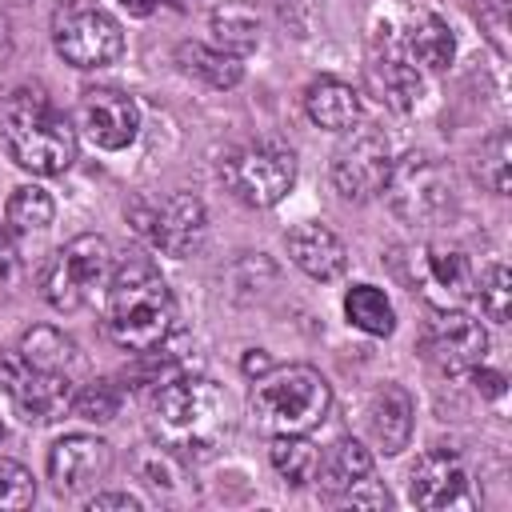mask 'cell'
Segmentation results:
<instances>
[{
    "label": "cell",
    "mask_w": 512,
    "mask_h": 512,
    "mask_svg": "<svg viewBox=\"0 0 512 512\" xmlns=\"http://www.w3.org/2000/svg\"><path fill=\"white\" fill-rule=\"evenodd\" d=\"M412 416H416V404H412L408 388L384 384L368 404V432H372L376 448L388 456L404 452L412 440Z\"/></svg>",
    "instance_id": "19"
},
{
    "label": "cell",
    "mask_w": 512,
    "mask_h": 512,
    "mask_svg": "<svg viewBox=\"0 0 512 512\" xmlns=\"http://www.w3.org/2000/svg\"><path fill=\"white\" fill-rule=\"evenodd\" d=\"M52 44L72 68H104L124 52V32L92 0H64L52 12Z\"/></svg>",
    "instance_id": "7"
},
{
    "label": "cell",
    "mask_w": 512,
    "mask_h": 512,
    "mask_svg": "<svg viewBox=\"0 0 512 512\" xmlns=\"http://www.w3.org/2000/svg\"><path fill=\"white\" fill-rule=\"evenodd\" d=\"M304 112L316 128L328 132H348L352 124H360V92L336 76H320L304 88Z\"/></svg>",
    "instance_id": "21"
},
{
    "label": "cell",
    "mask_w": 512,
    "mask_h": 512,
    "mask_svg": "<svg viewBox=\"0 0 512 512\" xmlns=\"http://www.w3.org/2000/svg\"><path fill=\"white\" fill-rule=\"evenodd\" d=\"M172 320H176L172 292H168L160 268L148 256L128 252L120 264H112L104 328H108V336L120 348H128V352H156L168 340Z\"/></svg>",
    "instance_id": "1"
},
{
    "label": "cell",
    "mask_w": 512,
    "mask_h": 512,
    "mask_svg": "<svg viewBox=\"0 0 512 512\" xmlns=\"http://www.w3.org/2000/svg\"><path fill=\"white\" fill-rule=\"evenodd\" d=\"M4 216H8V228L12 232H44L52 224V216H56V204H52V196L44 188L24 184V188H16L8 196Z\"/></svg>",
    "instance_id": "27"
},
{
    "label": "cell",
    "mask_w": 512,
    "mask_h": 512,
    "mask_svg": "<svg viewBox=\"0 0 512 512\" xmlns=\"http://www.w3.org/2000/svg\"><path fill=\"white\" fill-rule=\"evenodd\" d=\"M364 476H372V452L360 444V440H352V436H344V440H336L324 456H320V464H316V484H320V492H328L332 500L340 496V492H348L356 480H364Z\"/></svg>",
    "instance_id": "23"
},
{
    "label": "cell",
    "mask_w": 512,
    "mask_h": 512,
    "mask_svg": "<svg viewBox=\"0 0 512 512\" xmlns=\"http://www.w3.org/2000/svg\"><path fill=\"white\" fill-rule=\"evenodd\" d=\"M132 220H136V232L148 236L152 248H160L164 256H176V260L192 256L208 232V212L192 192H172L164 200L136 204Z\"/></svg>",
    "instance_id": "9"
},
{
    "label": "cell",
    "mask_w": 512,
    "mask_h": 512,
    "mask_svg": "<svg viewBox=\"0 0 512 512\" xmlns=\"http://www.w3.org/2000/svg\"><path fill=\"white\" fill-rule=\"evenodd\" d=\"M16 356H20V364H28V368H36V372H64V376H72L76 364H80L76 340L64 336L60 328H52V324L28 328V332L20 336V344H16Z\"/></svg>",
    "instance_id": "22"
},
{
    "label": "cell",
    "mask_w": 512,
    "mask_h": 512,
    "mask_svg": "<svg viewBox=\"0 0 512 512\" xmlns=\"http://www.w3.org/2000/svg\"><path fill=\"white\" fill-rule=\"evenodd\" d=\"M344 316L352 328H360L368 336H392V328H396V308L376 284H352L344 296Z\"/></svg>",
    "instance_id": "25"
},
{
    "label": "cell",
    "mask_w": 512,
    "mask_h": 512,
    "mask_svg": "<svg viewBox=\"0 0 512 512\" xmlns=\"http://www.w3.org/2000/svg\"><path fill=\"white\" fill-rule=\"evenodd\" d=\"M328 404H332V388L312 364L268 368L264 376H256L248 396V412L256 428L268 436H292L316 428L328 416Z\"/></svg>",
    "instance_id": "4"
},
{
    "label": "cell",
    "mask_w": 512,
    "mask_h": 512,
    "mask_svg": "<svg viewBox=\"0 0 512 512\" xmlns=\"http://www.w3.org/2000/svg\"><path fill=\"white\" fill-rule=\"evenodd\" d=\"M76 128L104 152H120L140 132V108L116 88H88L76 104Z\"/></svg>",
    "instance_id": "13"
},
{
    "label": "cell",
    "mask_w": 512,
    "mask_h": 512,
    "mask_svg": "<svg viewBox=\"0 0 512 512\" xmlns=\"http://www.w3.org/2000/svg\"><path fill=\"white\" fill-rule=\"evenodd\" d=\"M152 420H156V432H160V444L172 452V456H184V460H200V456H212L216 444L228 436L232 428V408H228V396L204 380V376H172L156 388V400H152Z\"/></svg>",
    "instance_id": "2"
},
{
    "label": "cell",
    "mask_w": 512,
    "mask_h": 512,
    "mask_svg": "<svg viewBox=\"0 0 512 512\" xmlns=\"http://www.w3.org/2000/svg\"><path fill=\"white\" fill-rule=\"evenodd\" d=\"M240 368H244V376H264V372L272 368V360H268V352H264V348H252V352L244 356V364H240Z\"/></svg>",
    "instance_id": "38"
},
{
    "label": "cell",
    "mask_w": 512,
    "mask_h": 512,
    "mask_svg": "<svg viewBox=\"0 0 512 512\" xmlns=\"http://www.w3.org/2000/svg\"><path fill=\"white\" fill-rule=\"evenodd\" d=\"M4 148L32 176H60L76 160V124L40 88H20L4 104Z\"/></svg>",
    "instance_id": "3"
},
{
    "label": "cell",
    "mask_w": 512,
    "mask_h": 512,
    "mask_svg": "<svg viewBox=\"0 0 512 512\" xmlns=\"http://www.w3.org/2000/svg\"><path fill=\"white\" fill-rule=\"evenodd\" d=\"M112 472V444L88 432H72L48 448V480L56 492L76 496L96 488Z\"/></svg>",
    "instance_id": "14"
},
{
    "label": "cell",
    "mask_w": 512,
    "mask_h": 512,
    "mask_svg": "<svg viewBox=\"0 0 512 512\" xmlns=\"http://www.w3.org/2000/svg\"><path fill=\"white\" fill-rule=\"evenodd\" d=\"M476 288V300L484 308V316L492 324H508V312H512V272L504 264H488L480 272V280H472Z\"/></svg>",
    "instance_id": "28"
},
{
    "label": "cell",
    "mask_w": 512,
    "mask_h": 512,
    "mask_svg": "<svg viewBox=\"0 0 512 512\" xmlns=\"http://www.w3.org/2000/svg\"><path fill=\"white\" fill-rule=\"evenodd\" d=\"M120 4H124L132 16H148V12L156 8V0H120Z\"/></svg>",
    "instance_id": "39"
},
{
    "label": "cell",
    "mask_w": 512,
    "mask_h": 512,
    "mask_svg": "<svg viewBox=\"0 0 512 512\" xmlns=\"http://www.w3.org/2000/svg\"><path fill=\"white\" fill-rule=\"evenodd\" d=\"M0 380H4V392L12 396V408L24 424H52L72 408V376L36 372V368L20 364L16 352L0 364Z\"/></svg>",
    "instance_id": "11"
},
{
    "label": "cell",
    "mask_w": 512,
    "mask_h": 512,
    "mask_svg": "<svg viewBox=\"0 0 512 512\" xmlns=\"http://www.w3.org/2000/svg\"><path fill=\"white\" fill-rule=\"evenodd\" d=\"M88 508H92V512H104V508L140 512V500H136V496H128V492H100V496H92V500H88Z\"/></svg>",
    "instance_id": "36"
},
{
    "label": "cell",
    "mask_w": 512,
    "mask_h": 512,
    "mask_svg": "<svg viewBox=\"0 0 512 512\" xmlns=\"http://www.w3.org/2000/svg\"><path fill=\"white\" fill-rule=\"evenodd\" d=\"M472 16H476L480 32L488 36V44L500 56H508V0H476Z\"/></svg>",
    "instance_id": "32"
},
{
    "label": "cell",
    "mask_w": 512,
    "mask_h": 512,
    "mask_svg": "<svg viewBox=\"0 0 512 512\" xmlns=\"http://www.w3.org/2000/svg\"><path fill=\"white\" fill-rule=\"evenodd\" d=\"M368 80L380 92V100L396 112L416 108L420 100V68L408 60V52L400 48V40L392 36V28L384 24L372 36V52H368Z\"/></svg>",
    "instance_id": "15"
},
{
    "label": "cell",
    "mask_w": 512,
    "mask_h": 512,
    "mask_svg": "<svg viewBox=\"0 0 512 512\" xmlns=\"http://www.w3.org/2000/svg\"><path fill=\"white\" fill-rule=\"evenodd\" d=\"M400 48L408 52L412 64H420V68H428V72H444V68L452 64V56H456V36H452V28H448L436 12L416 8V12H408V20H404Z\"/></svg>",
    "instance_id": "20"
},
{
    "label": "cell",
    "mask_w": 512,
    "mask_h": 512,
    "mask_svg": "<svg viewBox=\"0 0 512 512\" xmlns=\"http://www.w3.org/2000/svg\"><path fill=\"white\" fill-rule=\"evenodd\" d=\"M472 376H476V388H480L484 396H492V400H496V396L504 392V376H500V372H492V368L476 364V368H472Z\"/></svg>",
    "instance_id": "37"
},
{
    "label": "cell",
    "mask_w": 512,
    "mask_h": 512,
    "mask_svg": "<svg viewBox=\"0 0 512 512\" xmlns=\"http://www.w3.org/2000/svg\"><path fill=\"white\" fill-rule=\"evenodd\" d=\"M384 192H392L396 212L408 216V220H428V216H436V212L448 208V192H444L436 168L428 160H416V156L400 172L392 168V180H388Z\"/></svg>",
    "instance_id": "18"
},
{
    "label": "cell",
    "mask_w": 512,
    "mask_h": 512,
    "mask_svg": "<svg viewBox=\"0 0 512 512\" xmlns=\"http://www.w3.org/2000/svg\"><path fill=\"white\" fill-rule=\"evenodd\" d=\"M36 500V480L20 460L0 456V508H28Z\"/></svg>",
    "instance_id": "31"
},
{
    "label": "cell",
    "mask_w": 512,
    "mask_h": 512,
    "mask_svg": "<svg viewBox=\"0 0 512 512\" xmlns=\"http://www.w3.org/2000/svg\"><path fill=\"white\" fill-rule=\"evenodd\" d=\"M392 144L376 124H352L332 152V184L344 200H376L392 180Z\"/></svg>",
    "instance_id": "6"
},
{
    "label": "cell",
    "mask_w": 512,
    "mask_h": 512,
    "mask_svg": "<svg viewBox=\"0 0 512 512\" xmlns=\"http://www.w3.org/2000/svg\"><path fill=\"white\" fill-rule=\"evenodd\" d=\"M68 412L80 416V420H92V424H108L120 412V388L112 380L84 384L80 392H72V408Z\"/></svg>",
    "instance_id": "30"
},
{
    "label": "cell",
    "mask_w": 512,
    "mask_h": 512,
    "mask_svg": "<svg viewBox=\"0 0 512 512\" xmlns=\"http://www.w3.org/2000/svg\"><path fill=\"white\" fill-rule=\"evenodd\" d=\"M224 184L228 192L248 208H272L280 204L296 184V156L280 144H248L236 148L224 160Z\"/></svg>",
    "instance_id": "8"
},
{
    "label": "cell",
    "mask_w": 512,
    "mask_h": 512,
    "mask_svg": "<svg viewBox=\"0 0 512 512\" xmlns=\"http://www.w3.org/2000/svg\"><path fill=\"white\" fill-rule=\"evenodd\" d=\"M412 288H420V296L432 308H456L472 296V264L460 248L452 244H420L412 256Z\"/></svg>",
    "instance_id": "12"
},
{
    "label": "cell",
    "mask_w": 512,
    "mask_h": 512,
    "mask_svg": "<svg viewBox=\"0 0 512 512\" xmlns=\"http://www.w3.org/2000/svg\"><path fill=\"white\" fill-rule=\"evenodd\" d=\"M464 488H468V472L460 464L456 452H424L408 476V496L416 508H448V504H464Z\"/></svg>",
    "instance_id": "16"
},
{
    "label": "cell",
    "mask_w": 512,
    "mask_h": 512,
    "mask_svg": "<svg viewBox=\"0 0 512 512\" xmlns=\"http://www.w3.org/2000/svg\"><path fill=\"white\" fill-rule=\"evenodd\" d=\"M212 32H216V48L232 52V56H244L256 48L260 32H256V20L244 12V8H224L212 16Z\"/></svg>",
    "instance_id": "29"
},
{
    "label": "cell",
    "mask_w": 512,
    "mask_h": 512,
    "mask_svg": "<svg viewBox=\"0 0 512 512\" xmlns=\"http://www.w3.org/2000/svg\"><path fill=\"white\" fill-rule=\"evenodd\" d=\"M20 272H24L20 248H16L12 232H8V228H0V292H4V288H12V284L20 280Z\"/></svg>",
    "instance_id": "35"
},
{
    "label": "cell",
    "mask_w": 512,
    "mask_h": 512,
    "mask_svg": "<svg viewBox=\"0 0 512 512\" xmlns=\"http://www.w3.org/2000/svg\"><path fill=\"white\" fill-rule=\"evenodd\" d=\"M336 504H348V508H392V496H388V488H380L376 480L364 476L348 492H340Z\"/></svg>",
    "instance_id": "34"
},
{
    "label": "cell",
    "mask_w": 512,
    "mask_h": 512,
    "mask_svg": "<svg viewBox=\"0 0 512 512\" xmlns=\"http://www.w3.org/2000/svg\"><path fill=\"white\" fill-rule=\"evenodd\" d=\"M420 352L424 360L444 372V376H464L472 372L476 364H484V352H488V332L480 320H472L468 312H456V308H444L420 336Z\"/></svg>",
    "instance_id": "10"
},
{
    "label": "cell",
    "mask_w": 512,
    "mask_h": 512,
    "mask_svg": "<svg viewBox=\"0 0 512 512\" xmlns=\"http://www.w3.org/2000/svg\"><path fill=\"white\" fill-rule=\"evenodd\" d=\"M176 64H180L188 76L204 80L208 88H236L240 76H244L240 56H232V52H224V48H216V44H192V40H184V44L176 48Z\"/></svg>",
    "instance_id": "24"
},
{
    "label": "cell",
    "mask_w": 512,
    "mask_h": 512,
    "mask_svg": "<svg viewBox=\"0 0 512 512\" xmlns=\"http://www.w3.org/2000/svg\"><path fill=\"white\" fill-rule=\"evenodd\" d=\"M480 180L496 192V196H508V136H492L480 152Z\"/></svg>",
    "instance_id": "33"
},
{
    "label": "cell",
    "mask_w": 512,
    "mask_h": 512,
    "mask_svg": "<svg viewBox=\"0 0 512 512\" xmlns=\"http://www.w3.org/2000/svg\"><path fill=\"white\" fill-rule=\"evenodd\" d=\"M112 272V248L104 236H76L40 272V292L56 312L84 308Z\"/></svg>",
    "instance_id": "5"
},
{
    "label": "cell",
    "mask_w": 512,
    "mask_h": 512,
    "mask_svg": "<svg viewBox=\"0 0 512 512\" xmlns=\"http://www.w3.org/2000/svg\"><path fill=\"white\" fill-rule=\"evenodd\" d=\"M284 244H288L292 264H296L304 276H312V280H336V276L344 272V264H348L344 240H340L332 228H324L320 220H304V224L288 228Z\"/></svg>",
    "instance_id": "17"
},
{
    "label": "cell",
    "mask_w": 512,
    "mask_h": 512,
    "mask_svg": "<svg viewBox=\"0 0 512 512\" xmlns=\"http://www.w3.org/2000/svg\"><path fill=\"white\" fill-rule=\"evenodd\" d=\"M0 440H4V424H0Z\"/></svg>",
    "instance_id": "40"
},
{
    "label": "cell",
    "mask_w": 512,
    "mask_h": 512,
    "mask_svg": "<svg viewBox=\"0 0 512 512\" xmlns=\"http://www.w3.org/2000/svg\"><path fill=\"white\" fill-rule=\"evenodd\" d=\"M268 460H272V468L280 472V480H284V484H308V480H316L320 448H316V444H312L304 432H292V436H272Z\"/></svg>",
    "instance_id": "26"
},
{
    "label": "cell",
    "mask_w": 512,
    "mask_h": 512,
    "mask_svg": "<svg viewBox=\"0 0 512 512\" xmlns=\"http://www.w3.org/2000/svg\"><path fill=\"white\" fill-rule=\"evenodd\" d=\"M12 4H16V0H12Z\"/></svg>",
    "instance_id": "41"
}]
</instances>
